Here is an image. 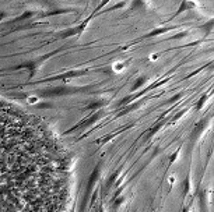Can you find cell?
Wrapping results in <instances>:
<instances>
[{
  "label": "cell",
  "instance_id": "obj_1",
  "mask_svg": "<svg viewBox=\"0 0 214 212\" xmlns=\"http://www.w3.org/2000/svg\"><path fill=\"white\" fill-rule=\"evenodd\" d=\"M0 212H42L38 169L17 117L0 99Z\"/></svg>",
  "mask_w": 214,
  "mask_h": 212
}]
</instances>
